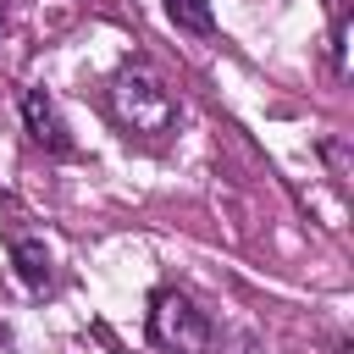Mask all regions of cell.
<instances>
[{"label":"cell","instance_id":"6da1fadb","mask_svg":"<svg viewBox=\"0 0 354 354\" xmlns=\"http://www.w3.org/2000/svg\"><path fill=\"white\" fill-rule=\"evenodd\" d=\"M105 105H111L116 127L127 138H144V144H160L177 127V100L166 94V83L149 66H122L105 88Z\"/></svg>","mask_w":354,"mask_h":354},{"label":"cell","instance_id":"7a4b0ae2","mask_svg":"<svg viewBox=\"0 0 354 354\" xmlns=\"http://www.w3.org/2000/svg\"><path fill=\"white\" fill-rule=\"evenodd\" d=\"M149 343L166 348V354H205L210 348V321L188 293L160 288L149 299Z\"/></svg>","mask_w":354,"mask_h":354},{"label":"cell","instance_id":"3957f363","mask_svg":"<svg viewBox=\"0 0 354 354\" xmlns=\"http://www.w3.org/2000/svg\"><path fill=\"white\" fill-rule=\"evenodd\" d=\"M22 127L44 155H72V133H66V122H61V111H55V100L44 88L22 94Z\"/></svg>","mask_w":354,"mask_h":354},{"label":"cell","instance_id":"277c9868","mask_svg":"<svg viewBox=\"0 0 354 354\" xmlns=\"http://www.w3.org/2000/svg\"><path fill=\"white\" fill-rule=\"evenodd\" d=\"M11 260H17V277H22L33 293L50 288V254H44L39 238H17V243H11Z\"/></svg>","mask_w":354,"mask_h":354},{"label":"cell","instance_id":"5b68a950","mask_svg":"<svg viewBox=\"0 0 354 354\" xmlns=\"http://www.w3.org/2000/svg\"><path fill=\"white\" fill-rule=\"evenodd\" d=\"M166 17H171L177 28H188V33H210V28H216L210 0H166Z\"/></svg>","mask_w":354,"mask_h":354}]
</instances>
